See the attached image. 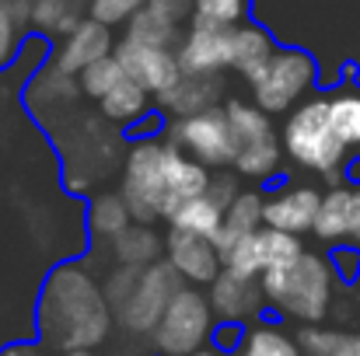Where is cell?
<instances>
[{"mask_svg": "<svg viewBox=\"0 0 360 356\" xmlns=\"http://www.w3.org/2000/svg\"><path fill=\"white\" fill-rule=\"evenodd\" d=\"M105 286L77 262L56 265L39 297V332L53 350H95L112 332Z\"/></svg>", "mask_w": 360, "mask_h": 356, "instance_id": "6da1fadb", "label": "cell"}, {"mask_svg": "<svg viewBox=\"0 0 360 356\" xmlns=\"http://www.w3.org/2000/svg\"><path fill=\"white\" fill-rule=\"evenodd\" d=\"M336 279L340 276L333 269V258H326L319 251H304L294 262H287L280 269H266L259 276L266 304L276 308L283 318H297L304 325L326 322V315L333 308Z\"/></svg>", "mask_w": 360, "mask_h": 356, "instance_id": "7a4b0ae2", "label": "cell"}, {"mask_svg": "<svg viewBox=\"0 0 360 356\" xmlns=\"http://www.w3.org/2000/svg\"><path fill=\"white\" fill-rule=\"evenodd\" d=\"M280 140L294 164H301L329 182L340 178V171L350 157V147L336 136V129L329 122V98H308L294 112H287Z\"/></svg>", "mask_w": 360, "mask_h": 356, "instance_id": "3957f363", "label": "cell"}, {"mask_svg": "<svg viewBox=\"0 0 360 356\" xmlns=\"http://www.w3.org/2000/svg\"><path fill=\"white\" fill-rule=\"evenodd\" d=\"M165 157H168V140L165 136H143L126 154L120 192L126 196V203H129V210L140 224L168 220Z\"/></svg>", "mask_w": 360, "mask_h": 356, "instance_id": "277c9868", "label": "cell"}, {"mask_svg": "<svg viewBox=\"0 0 360 356\" xmlns=\"http://www.w3.org/2000/svg\"><path fill=\"white\" fill-rule=\"evenodd\" d=\"M315 81H319L315 56H308L304 49H276L269 67L259 77H252L248 88H252V102L262 112L287 116L304 102V95L315 88Z\"/></svg>", "mask_w": 360, "mask_h": 356, "instance_id": "5b68a950", "label": "cell"}, {"mask_svg": "<svg viewBox=\"0 0 360 356\" xmlns=\"http://www.w3.org/2000/svg\"><path fill=\"white\" fill-rule=\"evenodd\" d=\"M214 304L200 286H182L154 329V350L161 356H193L214 336Z\"/></svg>", "mask_w": 360, "mask_h": 356, "instance_id": "8992f818", "label": "cell"}, {"mask_svg": "<svg viewBox=\"0 0 360 356\" xmlns=\"http://www.w3.org/2000/svg\"><path fill=\"white\" fill-rule=\"evenodd\" d=\"M182 286H186V279L175 272V265L168 258L140 269V279H136L133 294L116 308L120 325L133 336H154V329L161 325L168 304L175 301V294Z\"/></svg>", "mask_w": 360, "mask_h": 356, "instance_id": "52a82bcc", "label": "cell"}, {"mask_svg": "<svg viewBox=\"0 0 360 356\" xmlns=\"http://www.w3.org/2000/svg\"><path fill=\"white\" fill-rule=\"evenodd\" d=\"M165 140H172L175 147H182L189 157H196L207 168H231L235 154H238V136H235V129L228 122L224 105L210 109V112L175 119L168 126Z\"/></svg>", "mask_w": 360, "mask_h": 356, "instance_id": "ba28073f", "label": "cell"}, {"mask_svg": "<svg viewBox=\"0 0 360 356\" xmlns=\"http://www.w3.org/2000/svg\"><path fill=\"white\" fill-rule=\"evenodd\" d=\"M231 39H235V25H217L207 18L189 21L182 46H179V63L186 74H221L231 70Z\"/></svg>", "mask_w": 360, "mask_h": 356, "instance_id": "9c48e42d", "label": "cell"}, {"mask_svg": "<svg viewBox=\"0 0 360 356\" xmlns=\"http://www.w3.org/2000/svg\"><path fill=\"white\" fill-rule=\"evenodd\" d=\"M116 56H120L126 77H133L143 91H150V98H158L168 88H175L179 77L186 74L182 63H179V53L165 49V46H143V42L122 39L116 46Z\"/></svg>", "mask_w": 360, "mask_h": 356, "instance_id": "30bf717a", "label": "cell"}, {"mask_svg": "<svg viewBox=\"0 0 360 356\" xmlns=\"http://www.w3.org/2000/svg\"><path fill=\"white\" fill-rule=\"evenodd\" d=\"M165 258L175 265V272L189 286H210L224 272L217 241L189 235V231H175V228H168V235H165Z\"/></svg>", "mask_w": 360, "mask_h": 356, "instance_id": "8fae6325", "label": "cell"}, {"mask_svg": "<svg viewBox=\"0 0 360 356\" xmlns=\"http://www.w3.org/2000/svg\"><path fill=\"white\" fill-rule=\"evenodd\" d=\"M116 53V39H112V28L95 21V18H84L70 35H63L53 49V67H60L63 74H74L81 77L91 63H98L102 56H112Z\"/></svg>", "mask_w": 360, "mask_h": 356, "instance_id": "7c38bea8", "label": "cell"}, {"mask_svg": "<svg viewBox=\"0 0 360 356\" xmlns=\"http://www.w3.org/2000/svg\"><path fill=\"white\" fill-rule=\"evenodd\" d=\"M207 297L214 304V315L221 322H231V325H245L252 318L262 315L266 308V294H262V283L259 279H248L238 276L231 269H224L210 286H207Z\"/></svg>", "mask_w": 360, "mask_h": 356, "instance_id": "4fadbf2b", "label": "cell"}, {"mask_svg": "<svg viewBox=\"0 0 360 356\" xmlns=\"http://www.w3.org/2000/svg\"><path fill=\"white\" fill-rule=\"evenodd\" d=\"M186 18H193V0H147L126 25V39L172 49Z\"/></svg>", "mask_w": 360, "mask_h": 356, "instance_id": "5bb4252c", "label": "cell"}, {"mask_svg": "<svg viewBox=\"0 0 360 356\" xmlns=\"http://www.w3.org/2000/svg\"><path fill=\"white\" fill-rule=\"evenodd\" d=\"M319 206H322V192L315 185H283L276 192H266V228L308 235L315 231Z\"/></svg>", "mask_w": 360, "mask_h": 356, "instance_id": "9a60e30c", "label": "cell"}, {"mask_svg": "<svg viewBox=\"0 0 360 356\" xmlns=\"http://www.w3.org/2000/svg\"><path fill=\"white\" fill-rule=\"evenodd\" d=\"M224 98V81L221 74H182L175 88H168L165 95H158V109L168 112L172 119H186L196 112H210L221 109Z\"/></svg>", "mask_w": 360, "mask_h": 356, "instance_id": "2e32d148", "label": "cell"}, {"mask_svg": "<svg viewBox=\"0 0 360 356\" xmlns=\"http://www.w3.org/2000/svg\"><path fill=\"white\" fill-rule=\"evenodd\" d=\"M210 178H214V168L200 164L196 157H189L182 147H175L168 140V157H165V182H168V220L172 213L196 199V196H207L210 189Z\"/></svg>", "mask_w": 360, "mask_h": 356, "instance_id": "e0dca14e", "label": "cell"}, {"mask_svg": "<svg viewBox=\"0 0 360 356\" xmlns=\"http://www.w3.org/2000/svg\"><path fill=\"white\" fill-rule=\"evenodd\" d=\"M266 228V192L259 189H241L238 199L224 210V228L217 235V248L228 251L235 241L248 235H259Z\"/></svg>", "mask_w": 360, "mask_h": 356, "instance_id": "ac0fdd59", "label": "cell"}, {"mask_svg": "<svg viewBox=\"0 0 360 356\" xmlns=\"http://www.w3.org/2000/svg\"><path fill=\"white\" fill-rule=\"evenodd\" d=\"M276 56V42L266 28L259 25H235V39H231V70H238L245 81L259 77L269 60Z\"/></svg>", "mask_w": 360, "mask_h": 356, "instance_id": "d6986e66", "label": "cell"}, {"mask_svg": "<svg viewBox=\"0 0 360 356\" xmlns=\"http://www.w3.org/2000/svg\"><path fill=\"white\" fill-rule=\"evenodd\" d=\"M109 251H112V262H116V265L147 269V265L161 262V255H165V237L154 231V224L133 220L120 237L109 241Z\"/></svg>", "mask_w": 360, "mask_h": 356, "instance_id": "ffe728a7", "label": "cell"}, {"mask_svg": "<svg viewBox=\"0 0 360 356\" xmlns=\"http://www.w3.org/2000/svg\"><path fill=\"white\" fill-rule=\"evenodd\" d=\"M88 14V0H28V21L39 35L63 39L70 35Z\"/></svg>", "mask_w": 360, "mask_h": 356, "instance_id": "44dd1931", "label": "cell"}, {"mask_svg": "<svg viewBox=\"0 0 360 356\" xmlns=\"http://www.w3.org/2000/svg\"><path fill=\"white\" fill-rule=\"evenodd\" d=\"M77 95H84L81 91V81L74 77V74H63L60 67H46L39 77H32V84H28V105L39 112V116H46V112H60L63 105H70Z\"/></svg>", "mask_w": 360, "mask_h": 356, "instance_id": "7402d4cb", "label": "cell"}, {"mask_svg": "<svg viewBox=\"0 0 360 356\" xmlns=\"http://www.w3.org/2000/svg\"><path fill=\"white\" fill-rule=\"evenodd\" d=\"M350 213H354V185H333L329 192H322V206L315 217V231L319 241L340 244L350 237Z\"/></svg>", "mask_w": 360, "mask_h": 356, "instance_id": "603a6c76", "label": "cell"}, {"mask_svg": "<svg viewBox=\"0 0 360 356\" xmlns=\"http://www.w3.org/2000/svg\"><path fill=\"white\" fill-rule=\"evenodd\" d=\"M168 228H175V231H189V235H200V237L217 241L221 228H224V206H221L217 199H210V196H196V199L182 203V206L172 213Z\"/></svg>", "mask_w": 360, "mask_h": 356, "instance_id": "cb8c5ba5", "label": "cell"}, {"mask_svg": "<svg viewBox=\"0 0 360 356\" xmlns=\"http://www.w3.org/2000/svg\"><path fill=\"white\" fill-rule=\"evenodd\" d=\"M133 220L136 217H133V210H129V203H126L122 192H102L88 206V231L95 237H102V241L120 237Z\"/></svg>", "mask_w": 360, "mask_h": 356, "instance_id": "d4e9b609", "label": "cell"}, {"mask_svg": "<svg viewBox=\"0 0 360 356\" xmlns=\"http://www.w3.org/2000/svg\"><path fill=\"white\" fill-rule=\"evenodd\" d=\"M238 356H304V350H301L297 336L283 332L280 325L255 322L252 329H245Z\"/></svg>", "mask_w": 360, "mask_h": 356, "instance_id": "484cf974", "label": "cell"}, {"mask_svg": "<svg viewBox=\"0 0 360 356\" xmlns=\"http://www.w3.org/2000/svg\"><path fill=\"white\" fill-rule=\"evenodd\" d=\"M280 161H283V140L269 136V140H259V143H241L231 168L245 178L262 182V178H273L280 171Z\"/></svg>", "mask_w": 360, "mask_h": 356, "instance_id": "4316f807", "label": "cell"}, {"mask_svg": "<svg viewBox=\"0 0 360 356\" xmlns=\"http://www.w3.org/2000/svg\"><path fill=\"white\" fill-rule=\"evenodd\" d=\"M224 112H228V122L238 136L241 143H259V140H269V136H280L276 126H273V116L262 112L255 102H241V98H228L224 102Z\"/></svg>", "mask_w": 360, "mask_h": 356, "instance_id": "83f0119b", "label": "cell"}, {"mask_svg": "<svg viewBox=\"0 0 360 356\" xmlns=\"http://www.w3.org/2000/svg\"><path fill=\"white\" fill-rule=\"evenodd\" d=\"M304 356H360V332H336L322 325H304L297 332Z\"/></svg>", "mask_w": 360, "mask_h": 356, "instance_id": "f1b7e54d", "label": "cell"}, {"mask_svg": "<svg viewBox=\"0 0 360 356\" xmlns=\"http://www.w3.org/2000/svg\"><path fill=\"white\" fill-rule=\"evenodd\" d=\"M147 98H150V91H143L133 77H126V81H120V84L102 98V112H105L109 122L133 126L136 119L147 116Z\"/></svg>", "mask_w": 360, "mask_h": 356, "instance_id": "f546056e", "label": "cell"}, {"mask_svg": "<svg viewBox=\"0 0 360 356\" xmlns=\"http://www.w3.org/2000/svg\"><path fill=\"white\" fill-rule=\"evenodd\" d=\"M326 98H329V122L336 136L350 150H360V88H340Z\"/></svg>", "mask_w": 360, "mask_h": 356, "instance_id": "4dcf8cb0", "label": "cell"}, {"mask_svg": "<svg viewBox=\"0 0 360 356\" xmlns=\"http://www.w3.org/2000/svg\"><path fill=\"white\" fill-rule=\"evenodd\" d=\"M28 28V0H0V67L14 60Z\"/></svg>", "mask_w": 360, "mask_h": 356, "instance_id": "1f68e13d", "label": "cell"}, {"mask_svg": "<svg viewBox=\"0 0 360 356\" xmlns=\"http://www.w3.org/2000/svg\"><path fill=\"white\" fill-rule=\"evenodd\" d=\"M77 81H81V91H84L88 98H98V102H102L120 81H126V70H122L120 56L112 53V56H102L98 63H91Z\"/></svg>", "mask_w": 360, "mask_h": 356, "instance_id": "d6a6232c", "label": "cell"}, {"mask_svg": "<svg viewBox=\"0 0 360 356\" xmlns=\"http://www.w3.org/2000/svg\"><path fill=\"white\" fill-rule=\"evenodd\" d=\"M259 241H262V262H266V269H280V265L294 262L297 255H304L301 235H290V231H280V228H262Z\"/></svg>", "mask_w": 360, "mask_h": 356, "instance_id": "836d02e7", "label": "cell"}, {"mask_svg": "<svg viewBox=\"0 0 360 356\" xmlns=\"http://www.w3.org/2000/svg\"><path fill=\"white\" fill-rule=\"evenodd\" d=\"M221 258H224V269H231L238 276H248V279H259L266 272L259 235H248V237H241V241H235L228 251H221Z\"/></svg>", "mask_w": 360, "mask_h": 356, "instance_id": "e575fe53", "label": "cell"}, {"mask_svg": "<svg viewBox=\"0 0 360 356\" xmlns=\"http://www.w3.org/2000/svg\"><path fill=\"white\" fill-rule=\"evenodd\" d=\"M193 14L217 25H241L248 14V0H193Z\"/></svg>", "mask_w": 360, "mask_h": 356, "instance_id": "d590c367", "label": "cell"}, {"mask_svg": "<svg viewBox=\"0 0 360 356\" xmlns=\"http://www.w3.org/2000/svg\"><path fill=\"white\" fill-rule=\"evenodd\" d=\"M143 4H147V0H88V14H91L95 21L116 28V25H129L133 14H136Z\"/></svg>", "mask_w": 360, "mask_h": 356, "instance_id": "8d00e7d4", "label": "cell"}, {"mask_svg": "<svg viewBox=\"0 0 360 356\" xmlns=\"http://www.w3.org/2000/svg\"><path fill=\"white\" fill-rule=\"evenodd\" d=\"M136 279H140V269H133V265H112V272H109L105 283H102V286H105V297H109V304H112V311L133 294Z\"/></svg>", "mask_w": 360, "mask_h": 356, "instance_id": "74e56055", "label": "cell"}, {"mask_svg": "<svg viewBox=\"0 0 360 356\" xmlns=\"http://www.w3.org/2000/svg\"><path fill=\"white\" fill-rule=\"evenodd\" d=\"M241 185H238V171H231V168H221V171H214V178H210V189H207V196L210 199H217L224 210L238 199Z\"/></svg>", "mask_w": 360, "mask_h": 356, "instance_id": "f35d334b", "label": "cell"}, {"mask_svg": "<svg viewBox=\"0 0 360 356\" xmlns=\"http://www.w3.org/2000/svg\"><path fill=\"white\" fill-rule=\"evenodd\" d=\"M333 269L343 279H360V248L357 244H340L333 248Z\"/></svg>", "mask_w": 360, "mask_h": 356, "instance_id": "ab89813d", "label": "cell"}, {"mask_svg": "<svg viewBox=\"0 0 360 356\" xmlns=\"http://www.w3.org/2000/svg\"><path fill=\"white\" fill-rule=\"evenodd\" d=\"M347 241L360 248V182L354 185V213H350V237Z\"/></svg>", "mask_w": 360, "mask_h": 356, "instance_id": "60d3db41", "label": "cell"}, {"mask_svg": "<svg viewBox=\"0 0 360 356\" xmlns=\"http://www.w3.org/2000/svg\"><path fill=\"white\" fill-rule=\"evenodd\" d=\"M4 356H35V353H32L28 346H14V350H7Z\"/></svg>", "mask_w": 360, "mask_h": 356, "instance_id": "b9f144b4", "label": "cell"}, {"mask_svg": "<svg viewBox=\"0 0 360 356\" xmlns=\"http://www.w3.org/2000/svg\"><path fill=\"white\" fill-rule=\"evenodd\" d=\"M193 356H224V353H221V350H210V346H203V350H196Z\"/></svg>", "mask_w": 360, "mask_h": 356, "instance_id": "7bdbcfd3", "label": "cell"}, {"mask_svg": "<svg viewBox=\"0 0 360 356\" xmlns=\"http://www.w3.org/2000/svg\"><path fill=\"white\" fill-rule=\"evenodd\" d=\"M63 356H95V350H67Z\"/></svg>", "mask_w": 360, "mask_h": 356, "instance_id": "ee69618b", "label": "cell"}, {"mask_svg": "<svg viewBox=\"0 0 360 356\" xmlns=\"http://www.w3.org/2000/svg\"><path fill=\"white\" fill-rule=\"evenodd\" d=\"M357 304H360V290H357Z\"/></svg>", "mask_w": 360, "mask_h": 356, "instance_id": "f6af8a7d", "label": "cell"}]
</instances>
